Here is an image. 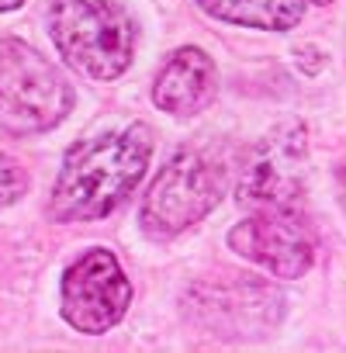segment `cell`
<instances>
[{
	"label": "cell",
	"mask_w": 346,
	"mask_h": 353,
	"mask_svg": "<svg viewBox=\"0 0 346 353\" xmlns=\"http://www.w3.org/2000/svg\"><path fill=\"white\" fill-rule=\"evenodd\" d=\"M132 305V284L114 253L90 250L63 277V319L87 336L108 332Z\"/></svg>",
	"instance_id": "6"
},
{
	"label": "cell",
	"mask_w": 346,
	"mask_h": 353,
	"mask_svg": "<svg viewBox=\"0 0 346 353\" xmlns=\"http://www.w3.org/2000/svg\"><path fill=\"white\" fill-rule=\"evenodd\" d=\"M25 191H28V173H25V166H21L14 156L0 152V208L14 205Z\"/></svg>",
	"instance_id": "10"
},
{
	"label": "cell",
	"mask_w": 346,
	"mask_h": 353,
	"mask_svg": "<svg viewBox=\"0 0 346 353\" xmlns=\"http://www.w3.org/2000/svg\"><path fill=\"white\" fill-rule=\"evenodd\" d=\"M229 246L274 277H301L315 260V239L301 212H256L229 232Z\"/></svg>",
	"instance_id": "7"
},
{
	"label": "cell",
	"mask_w": 346,
	"mask_h": 353,
	"mask_svg": "<svg viewBox=\"0 0 346 353\" xmlns=\"http://www.w3.org/2000/svg\"><path fill=\"white\" fill-rule=\"evenodd\" d=\"M315 4H329V0H315Z\"/></svg>",
	"instance_id": "12"
},
{
	"label": "cell",
	"mask_w": 346,
	"mask_h": 353,
	"mask_svg": "<svg viewBox=\"0 0 346 353\" xmlns=\"http://www.w3.org/2000/svg\"><path fill=\"white\" fill-rule=\"evenodd\" d=\"M305 191V132L301 125L274 128L243 163L239 205L253 212H301Z\"/></svg>",
	"instance_id": "5"
},
{
	"label": "cell",
	"mask_w": 346,
	"mask_h": 353,
	"mask_svg": "<svg viewBox=\"0 0 346 353\" xmlns=\"http://www.w3.org/2000/svg\"><path fill=\"white\" fill-rule=\"evenodd\" d=\"M225 191V170L208 152H181L173 156L163 173L152 181L142 201V229L152 239L181 236L184 229L198 225Z\"/></svg>",
	"instance_id": "4"
},
{
	"label": "cell",
	"mask_w": 346,
	"mask_h": 353,
	"mask_svg": "<svg viewBox=\"0 0 346 353\" xmlns=\"http://www.w3.org/2000/svg\"><path fill=\"white\" fill-rule=\"evenodd\" d=\"M198 8L218 21L260 32H287L305 18V0H198Z\"/></svg>",
	"instance_id": "9"
},
{
	"label": "cell",
	"mask_w": 346,
	"mask_h": 353,
	"mask_svg": "<svg viewBox=\"0 0 346 353\" xmlns=\"http://www.w3.org/2000/svg\"><path fill=\"white\" fill-rule=\"evenodd\" d=\"M49 32L56 49L94 80H114L132 63L135 28L114 0H52Z\"/></svg>",
	"instance_id": "2"
},
{
	"label": "cell",
	"mask_w": 346,
	"mask_h": 353,
	"mask_svg": "<svg viewBox=\"0 0 346 353\" xmlns=\"http://www.w3.org/2000/svg\"><path fill=\"white\" fill-rule=\"evenodd\" d=\"M215 90H218V73H215V63L187 46V49H177L163 70L156 73V87H152V101L177 114V118H191L198 111H205L212 101H215Z\"/></svg>",
	"instance_id": "8"
},
{
	"label": "cell",
	"mask_w": 346,
	"mask_h": 353,
	"mask_svg": "<svg viewBox=\"0 0 346 353\" xmlns=\"http://www.w3.org/2000/svg\"><path fill=\"white\" fill-rule=\"evenodd\" d=\"M70 108L73 90L45 56L18 39L0 42V125L32 135L59 125Z\"/></svg>",
	"instance_id": "3"
},
{
	"label": "cell",
	"mask_w": 346,
	"mask_h": 353,
	"mask_svg": "<svg viewBox=\"0 0 346 353\" xmlns=\"http://www.w3.org/2000/svg\"><path fill=\"white\" fill-rule=\"evenodd\" d=\"M149 156L152 128L142 121L73 145L56 181L49 215L56 222H94L111 215L142 181Z\"/></svg>",
	"instance_id": "1"
},
{
	"label": "cell",
	"mask_w": 346,
	"mask_h": 353,
	"mask_svg": "<svg viewBox=\"0 0 346 353\" xmlns=\"http://www.w3.org/2000/svg\"><path fill=\"white\" fill-rule=\"evenodd\" d=\"M25 0H0V11H14V8H21Z\"/></svg>",
	"instance_id": "11"
}]
</instances>
